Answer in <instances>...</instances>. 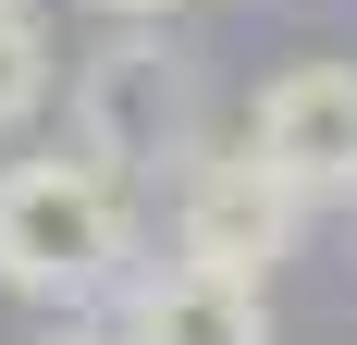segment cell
Wrapping results in <instances>:
<instances>
[{"instance_id": "6", "label": "cell", "mask_w": 357, "mask_h": 345, "mask_svg": "<svg viewBox=\"0 0 357 345\" xmlns=\"http://www.w3.org/2000/svg\"><path fill=\"white\" fill-rule=\"evenodd\" d=\"M50 99H62V37L37 0H0V136H25Z\"/></svg>"}, {"instance_id": "7", "label": "cell", "mask_w": 357, "mask_h": 345, "mask_svg": "<svg viewBox=\"0 0 357 345\" xmlns=\"http://www.w3.org/2000/svg\"><path fill=\"white\" fill-rule=\"evenodd\" d=\"M86 13H99V25H173L185 0H86Z\"/></svg>"}, {"instance_id": "3", "label": "cell", "mask_w": 357, "mask_h": 345, "mask_svg": "<svg viewBox=\"0 0 357 345\" xmlns=\"http://www.w3.org/2000/svg\"><path fill=\"white\" fill-rule=\"evenodd\" d=\"M296 247H308V198L259 148H197L173 172V259H197L222 284H271Z\"/></svg>"}, {"instance_id": "8", "label": "cell", "mask_w": 357, "mask_h": 345, "mask_svg": "<svg viewBox=\"0 0 357 345\" xmlns=\"http://www.w3.org/2000/svg\"><path fill=\"white\" fill-rule=\"evenodd\" d=\"M37 345H123V333H111V321H86V309H74V321H50V333H37Z\"/></svg>"}, {"instance_id": "4", "label": "cell", "mask_w": 357, "mask_h": 345, "mask_svg": "<svg viewBox=\"0 0 357 345\" xmlns=\"http://www.w3.org/2000/svg\"><path fill=\"white\" fill-rule=\"evenodd\" d=\"M247 148L284 172L308 210L357 198V62H345V50H308V62L259 74V99H247Z\"/></svg>"}, {"instance_id": "2", "label": "cell", "mask_w": 357, "mask_h": 345, "mask_svg": "<svg viewBox=\"0 0 357 345\" xmlns=\"http://www.w3.org/2000/svg\"><path fill=\"white\" fill-rule=\"evenodd\" d=\"M62 111H74V148L111 161L123 185L185 172L210 148V87H197V50L173 25H111L99 50H74L62 62Z\"/></svg>"}, {"instance_id": "5", "label": "cell", "mask_w": 357, "mask_h": 345, "mask_svg": "<svg viewBox=\"0 0 357 345\" xmlns=\"http://www.w3.org/2000/svg\"><path fill=\"white\" fill-rule=\"evenodd\" d=\"M111 333L123 345H271V284H222L197 259H148L111 296Z\"/></svg>"}, {"instance_id": "1", "label": "cell", "mask_w": 357, "mask_h": 345, "mask_svg": "<svg viewBox=\"0 0 357 345\" xmlns=\"http://www.w3.org/2000/svg\"><path fill=\"white\" fill-rule=\"evenodd\" d=\"M136 272H148V198L111 161H86L74 136L0 161V296L74 321V309H111Z\"/></svg>"}]
</instances>
